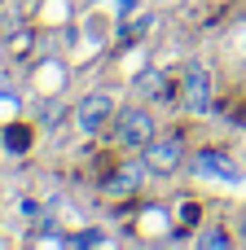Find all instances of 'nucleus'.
Listing matches in <instances>:
<instances>
[{
	"label": "nucleus",
	"instance_id": "1",
	"mask_svg": "<svg viewBox=\"0 0 246 250\" xmlns=\"http://www.w3.org/2000/svg\"><path fill=\"white\" fill-rule=\"evenodd\" d=\"M114 136H119L128 149H141V145H150V141H154V114H150V110H141V105L123 110V114H119V127H114Z\"/></svg>",
	"mask_w": 246,
	"mask_h": 250
},
{
	"label": "nucleus",
	"instance_id": "2",
	"mask_svg": "<svg viewBox=\"0 0 246 250\" xmlns=\"http://www.w3.org/2000/svg\"><path fill=\"white\" fill-rule=\"evenodd\" d=\"M194 171H198V180H207V185H229V189H242L246 185V176L238 171V163L224 158V154H198Z\"/></svg>",
	"mask_w": 246,
	"mask_h": 250
},
{
	"label": "nucleus",
	"instance_id": "3",
	"mask_svg": "<svg viewBox=\"0 0 246 250\" xmlns=\"http://www.w3.org/2000/svg\"><path fill=\"white\" fill-rule=\"evenodd\" d=\"M110 114H114V101H110V92H88L79 105H75V123H79V132H101L106 123H110Z\"/></svg>",
	"mask_w": 246,
	"mask_h": 250
},
{
	"label": "nucleus",
	"instance_id": "4",
	"mask_svg": "<svg viewBox=\"0 0 246 250\" xmlns=\"http://www.w3.org/2000/svg\"><path fill=\"white\" fill-rule=\"evenodd\" d=\"M180 154H185V145H180V136H154L150 145H145V163H150V171H158V176H172L176 167H180Z\"/></svg>",
	"mask_w": 246,
	"mask_h": 250
},
{
	"label": "nucleus",
	"instance_id": "5",
	"mask_svg": "<svg viewBox=\"0 0 246 250\" xmlns=\"http://www.w3.org/2000/svg\"><path fill=\"white\" fill-rule=\"evenodd\" d=\"M185 105H189L194 114H202V110L211 105V75H207V66H198V62L185 66Z\"/></svg>",
	"mask_w": 246,
	"mask_h": 250
},
{
	"label": "nucleus",
	"instance_id": "6",
	"mask_svg": "<svg viewBox=\"0 0 246 250\" xmlns=\"http://www.w3.org/2000/svg\"><path fill=\"white\" fill-rule=\"evenodd\" d=\"M145 171H150V163H145V158H128V163H123V171L106 185V193H128V189H136V185L145 180Z\"/></svg>",
	"mask_w": 246,
	"mask_h": 250
},
{
	"label": "nucleus",
	"instance_id": "7",
	"mask_svg": "<svg viewBox=\"0 0 246 250\" xmlns=\"http://www.w3.org/2000/svg\"><path fill=\"white\" fill-rule=\"evenodd\" d=\"M136 92H141V97H158V92H163V75H158V70H145V75L136 79Z\"/></svg>",
	"mask_w": 246,
	"mask_h": 250
},
{
	"label": "nucleus",
	"instance_id": "8",
	"mask_svg": "<svg viewBox=\"0 0 246 250\" xmlns=\"http://www.w3.org/2000/svg\"><path fill=\"white\" fill-rule=\"evenodd\" d=\"M26 141H31L26 127H9V132H4V145H9V149H26Z\"/></svg>",
	"mask_w": 246,
	"mask_h": 250
},
{
	"label": "nucleus",
	"instance_id": "9",
	"mask_svg": "<svg viewBox=\"0 0 246 250\" xmlns=\"http://www.w3.org/2000/svg\"><path fill=\"white\" fill-rule=\"evenodd\" d=\"M198 246H202V250H211V246L220 250V246H229V237H224V233H202V237H198Z\"/></svg>",
	"mask_w": 246,
	"mask_h": 250
},
{
	"label": "nucleus",
	"instance_id": "10",
	"mask_svg": "<svg viewBox=\"0 0 246 250\" xmlns=\"http://www.w3.org/2000/svg\"><path fill=\"white\" fill-rule=\"evenodd\" d=\"M163 224H167L163 211H145V229H150V233H163Z\"/></svg>",
	"mask_w": 246,
	"mask_h": 250
},
{
	"label": "nucleus",
	"instance_id": "11",
	"mask_svg": "<svg viewBox=\"0 0 246 250\" xmlns=\"http://www.w3.org/2000/svg\"><path fill=\"white\" fill-rule=\"evenodd\" d=\"M75 242H79V246H106L110 237H101V233H84V237H75Z\"/></svg>",
	"mask_w": 246,
	"mask_h": 250
},
{
	"label": "nucleus",
	"instance_id": "12",
	"mask_svg": "<svg viewBox=\"0 0 246 250\" xmlns=\"http://www.w3.org/2000/svg\"><path fill=\"white\" fill-rule=\"evenodd\" d=\"M242 237H246V220H242Z\"/></svg>",
	"mask_w": 246,
	"mask_h": 250
}]
</instances>
